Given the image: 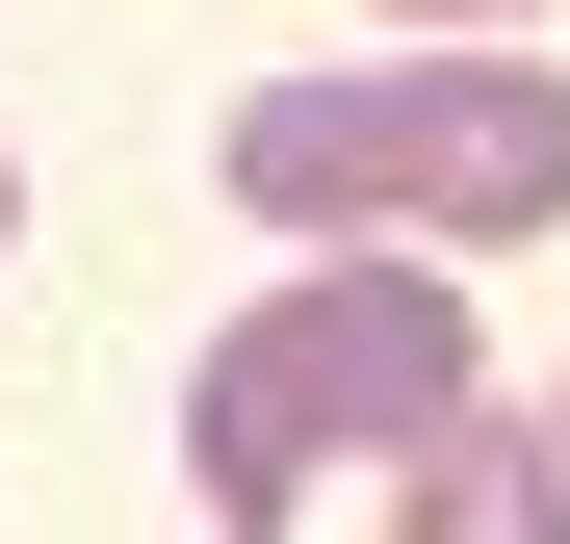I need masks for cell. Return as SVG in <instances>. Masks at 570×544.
I'll use <instances>...</instances> for the list:
<instances>
[{
	"label": "cell",
	"mask_w": 570,
	"mask_h": 544,
	"mask_svg": "<svg viewBox=\"0 0 570 544\" xmlns=\"http://www.w3.org/2000/svg\"><path fill=\"white\" fill-rule=\"evenodd\" d=\"M208 181L285 259H493L570 234V78L544 52H363V78H259Z\"/></svg>",
	"instance_id": "6da1fadb"
},
{
	"label": "cell",
	"mask_w": 570,
	"mask_h": 544,
	"mask_svg": "<svg viewBox=\"0 0 570 544\" xmlns=\"http://www.w3.org/2000/svg\"><path fill=\"white\" fill-rule=\"evenodd\" d=\"M441 415H493L466 259H285V286L181 363V493L259 544V518H312L337 467H415Z\"/></svg>",
	"instance_id": "7a4b0ae2"
},
{
	"label": "cell",
	"mask_w": 570,
	"mask_h": 544,
	"mask_svg": "<svg viewBox=\"0 0 570 544\" xmlns=\"http://www.w3.org/2000/svg\"><path fill=\"white\" fill-rule=\"evenodd\" d=\"M390 544H570V415H441L390 467Z\"/></svg>",
	"instance_id": "3957f363"
},
{
	"label": "cell",
	"mask_w": 570,
	"mask_h": 544,
	"mask_svg": "<svg viewBox=\"0 0 570 544\" xmlns=\"http://www.w3.org/2000/svg\"><path fill=\"white\" fill-rule=\"evenodd\" d=\"M415 52H519V0H415Z\"/></svg>",
	"instance_id": "277c9868"
},
{
	"label": "cell",
	"mask_w": 570,
	"mask_h": 544,
	"mask_svg": "<svg viewBox=\"0 0 570 544\" xmlns=\"http://www.w3.org/2000/svg\"><path fill=\"white\" fill-rule=\"evenodd\" d=\"M0 234H27V156H0Z\"/></svg>",
	"instance_id": "5b68a950"
},
{
	"label": "cell",
	"mask_w": 570,
	"mask_h": 544,
	"mask_svg": "<svg viewBox=\"0 0 570 544\" xmlns=\"http://www.w3.org/2000/svg\"><path fill=\"white\" fill-rule=\"evenodd\" d=\"M544 415H570V389H544Z\"/></svg>",
	"instance_id": "8992f818"
}]
</instances>
